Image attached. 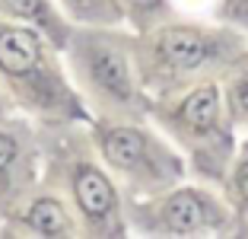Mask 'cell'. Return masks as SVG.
Returning a JSON list of instances; mask_svg holds the SVG:
<instances>
[{"label": "cell", "mask_w": 248, "mask_h": 239, "mask_svg": "<svg viewBox=\"0 0 248 239\" xmlns=\"http://www.w3.org/2000/svg\"><path fill=\"white\" fill-rule=\"evenodd\" d=\"M10 115H16V105L10 102V96L3 93V86H0V118H10ZM22 115V112H19Z\"/></svg>", "instance_id": "obj_16"}, {"label": "cell", "mask_w": 248, "mask_h": 239, "mask_svg": "<svg viewBox=\"0 0 248 239\" xmlns=\"http://www.w3.org/2000/svg\"><path fill=\"white\" fill-rule=\"evenodd\" d=\"M45 172L42 182L67 198L80 217L86 239H124L131 236L124 217V195L99 159L89 134V121L42 124Z\"/></svg>", "instance_id": "obj_2"}, {"label": "cell", "mask_w": 248, "mask_h": 239, "mask_svg": "<svg viewBox=\"0 0 248 239\" xmlns=\"http://www.w3.org/2000/svg\"><path fill=\"white\" fill-rule=\"evenodd\" d=\"M58 7L77 26H124L121 0H58Z\"/></svg>", "instance_id": "obj_12"}, {"label": "cell", "mask_w": 248, "mask_h": 239, "mask_svg": "<svg viewBox=\"0 0 248 239\" xmlns=\"http://www.w3.org/2000/svg\"><path fill=\"white\" fill-rule=\"evenodd\" d=\"M124 7V26L140 35V32H150L156 26H162L166 19L178 16L175 0H121Z\"/></svg>", "instance_id": "obj_14"}, {"label": "cell", "mask_w": 248, "mask_h": 239, "mask_svg": "<svg viewBox=\"0 0 248 239\" xmlns=\"http://www.w3.org/2000/svg\"><path fill=\"white\" fill-rule=\"evenodd\" d=\"M0 16L10 22H26L32 29H38L58 51L67 48L73 22L64 16L58 7V0H0Z\"/></svg>", "instance_id": "obj_10"}, {"label": "cell", "mask_w": 248, "mask_h": 239, "mask_svg": "<svg viewBox=\"0 0 248 239\" xmlns=\"http://www.w3.org/2000/svg\"><path fill=\"white\" fill-rule=\"evenodd\" d=\"M89 134L124 198L159 195L191 179L182 150L150 118H93Z\"/></svg>", "instance_id": "obj_6"}, {"label": "cell", "mask_w": 248, "mask_h": 239, "mask_svg": "<svg viewBox=\"0 0 248 239\" xmlns=\"http://www.w3.org/2000/svg\"><path fill=\"white\" fill-rule=\"evenodd\" d=\"M3 239H83L80 217L51 185H38L10 214L0 217Z\"/></svg>", "instance_id": "obj_9"}, {"label": "cell", "mask_w": 248, "mask_h": 239, "mask_svg": "<svg viewBox=\"0 0 248 239\" xmlns=\"http://www.w3.org/2000/svg\"><path fill=\"white\" fill-rule=\"evenodd\" d=\"M217 19L248 32V0H217Z\"/></svg>", "instance_id": "obj_15"}, {"label": "cell", "mask_w": 248, "mask_h": 239, "mask_svg": "<svg viewBox=\"0 0 248 239\" xmlns=\"http://www.w3.org/2000/svg\"><path fill=\"white\" fill-rule=\"evenodd\" d=\"M150 121L182 150L191 179L223 191L239 153V134L223 109L219 77H207L166 99H150Z\"/></svg>", "instance_id": "obj_5"}, {"label": "cell", "mask_w": 248, "mask_h": 239, "mask_svg": "<svg viewBox=\"0 0 248 239\" xmlns=\"http://www.w3.org/2000/svg\"><path fill=\"white\" fill-rule=\"evenodd\" d=\"M219 93L229 124L242 140L248 134V51L219 73Z\"/></svg>", "instance_id": "obj_11"}, {"label": "cell", "mask_w": 248, "mask_h": 239, "mask_svg": "<svg viewBox=\"0 0 248 239\" xmlns=\"http://www.w3.org/2000/svg\"><path fill=\"white\" fill-rule=\"evenodd\" d=\"M42 124L26 115L0 118V217L42 185Z\"/></svg>", "instance_id": "obj_8"}, {"label": "cell", "mask_w": 248, "mask_h": 239, "mask_svg": "<svg viewBox=\"0 0 248 239\" xmlns=\"http://www.w3.org/2000/svg\"><path fill=\"white\" fill-rule=\"evenodd\" d=\"M64 64L93 118H150V99L134 61V32L127 26L73 22Z\"/></svg>", "instance_id": "obj_4"}, {"label": "cell", "mask_w": 248, "mask_h": 239, "mask_svg": "<svg viewBox=\"0 0 248 239\" xmlns=\"http://www.w3.org/2000/svg\"><path fill=\"white\" fill-rule=\"evenodd\" d=\"M131 236L143 239H223L235 236V214L226 195L197 179H185L159 195L124 198Z\"/></svg>", "instance_id": "obj_7"}, {"label": "cell", "mask_w": 248, "mask_h": 239, "mask_svg": "<svg viewBox=\"0 0 248 239\" xmlns=\"http://www.w3.org/2000/svg\"><path fill=\"white\" fill-rule=\"evenodd\" d=\"M239 150H245V153H248V134H245V137L239 140Z\"/></svg>", "instance_id": "obj_17"}, {"label": "cell", "mask_w": 248, "mask_h": 239, "mask_svg": "<svg viewBox=\"0 0 248 239\" xmlns=\"http://www.w3.org/2000/svg\"><path fill=\"white\" fill-rule=\"evenodd\" d=\"M245 51L248 32L182 13L134 35V61L146 99H166L207 77H219Z\"/></svg>", "instance_id": "obj_1"}, {"label": "cell", "mask_w": 248, "mask_h": 239, "mask_svg": "<svg viewBox=\"0 0 248 239\" xmlns=\"http://www.w3.org/2000/svg\"><path fill=\"white\" fill-rule=\"evenodd\" d=\"M0 86L26 118L38 124L93 121L58 51L38 29L0 16Z\"/></svg>", "instance_id": "obj_3"}, {"label": "cell", "mask_w": 248, "mask_h": 239, "mask_svg": "<svg viewBox=\"0 0 248 239\" xmlns=\"http://www.w3.org/2000/svg\"><path fill=\"white\" fill-rule=\"evenodd\" d=\"M223 195L235 214V236L248 239V153L239 150L229 166V175L223 182Z\"/></svg>", "instance_id": "obj_13"}]
</instances>
